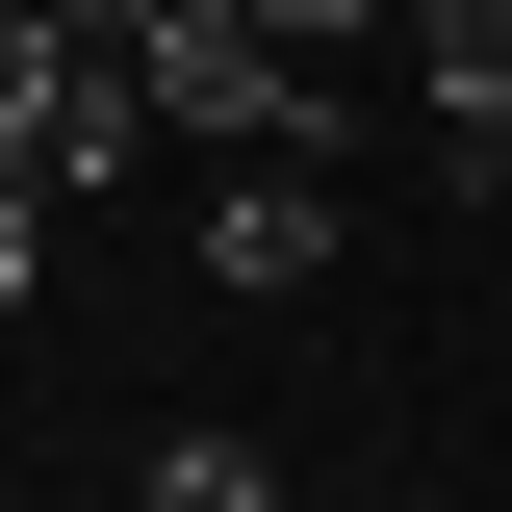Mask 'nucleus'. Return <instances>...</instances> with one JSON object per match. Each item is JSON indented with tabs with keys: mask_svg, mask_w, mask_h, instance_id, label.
Masks as SVG:
<instances>
[{
	"mask_svg": "<svg viewBox=\"0 0 512 512\" xmlns=\"http://www.w3.org/2000/svg\"><path fill=\"white\" fill-rule=\"evenodd\" d=\"M128 103L180 128V154H231V180H256V154H333V103H308V52H256L231 0H180V26L128 52Z\"/></svg>",
	"mask_w": 512,
	"mask_h": 512,
	"instance_id": "nucleus-1",
	"label": "nucleus"
},
{
	"mask_svg": "<svg viewBox=\"0 0 512 512\" xmlns=\"http://www.w3.org/2000/svg\"><path fill=\"white\" fill-rule=\"evenodd\" d=\"M205 282H231V308H308V282H333V180H308V154H256V180L205 205Z\"/></svg>",
	"mask_w": 512,
	"mask_h": 512,
	"instance_id": "nucleus-2",
	"label": "nucleus"
},
{
	"mask_svg": "<svg viewBox=\"0 0 512 512\" xmlns=\"http://www.w3.org/2000/svg\"><path fill=\"white\" fill-rule=\"evenodd\" d=\"M410 77H436V128H512V0H410Z\"/></svg>",
	"mask_w": 512,
	"mask_h": 512,
	"instance_id": "nucleus-3",
	"label": "nucleus"
},
{
	"mask_svg": "<svg viewBox=\"0 0 512 512\" xmlns=\"http://www.w3.org/2000/svg\"><path fill=\"white\" fill-rule=\"evenodd\" d=\"M154 512H282V461L256 436H154Z\"/></svg>",
	"mask_w": 512,
	"mask_h": 512,
	"instance_id": "nucleus-4",
	"label": "nucleus"
},
{
	"mask_svg": "<svg viewBox=\"0 0 512 512\" xmlns=\"http://www.w3.org/2000/svg\"><path fill=\"white\" fill-rule=\"evenodd\" d=\"M256 52H359V26H410V0H231Z\"/></svg>",
	"mask_w": 512,
	"mask_h": 512,
	"instance_id": "nucleus-5",
	"label": "nucleus"
},
{
	"mask_svg": "<svg viewBox=\"0 0 512 512\" xmlns=\"http://www.w3.org/2000/svg\"><path fill=\"white\" fill-rule=\"evenodd\" d=\"M26 282H52V180H0V308H26Z\"/></svg>",
	"mask_w": 512,
	"mask_h": 512,
	"instance_id": "nucleus-6",
	"label": "nucleus"
},
{
	"mask_svg": "<svg viewBox=\"0 0 512 512\" xmlns=\"http://www.w3.org/2000/svg\"><path fill=\"white\" fill-rule=\"evenodd\" d=\"M436 154H461V205H487V231H512V128H436Z\"/></svg>",
	"mask_w": 512,
	"mask_h": 512,
	"instance_id": "nucleus-7",
	"label": "nucleus"
}]
</instances>
